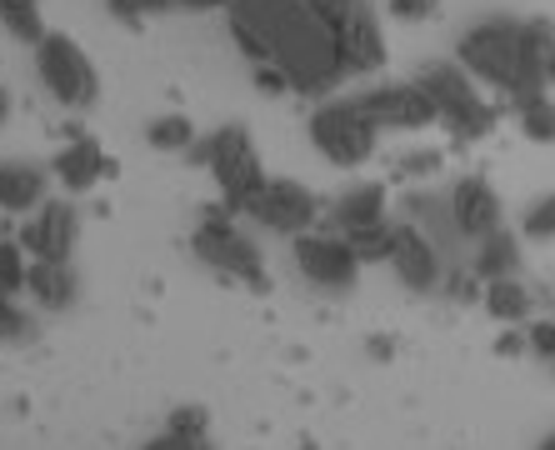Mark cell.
Here are the masks:
<instances>
[{
  "label": "cell",
  "instance_id": "cell-1",
  "mask_svg": "<svg viewBox=\"0 0 555 450\" xmlns=\"http://www.w3.org/2000/svg\"><path fill=\"white\" fill-rule=\"evenodd\" d=\"M555 40V26L545 15H486L470 21L465 36L455 40V61L480 80V86L501 90L505 101H526L545 90V46Z\"/></svg>",
  "mask_w": 555,
  "mask_h": 450
},
{
  "label": "cell",
  "instance_id": "cell-2",
  "mask_svg": "<svg viewBox=\"0 0 555 450\" xmlns=\"http://www.w3.org/2000/svg\"><path fill=\"white\" fill-rule=\"evenodd\" d=\"M271 70H281L291 95H306V101H325L331 90L346 80V61H340V36L336 21L321 11H300V21L285 30L281 51H275Z\"/></svg>",
  "mask_w": 555,
  "mask_h": 450
},
{
  "label": "cell",
  "instance_id": "cell-3",
  "mask_svg": "<svg viewBox=\"0 0 555 450\" xmlns=\"http://www.w3.org/2000/svg\"><path fill=\"white\" fill-rule=\"evenodd\" d=\"M191 256L201 260L210 275L241 285V291H256V296H266V291H271V270H266L260 245L241 231V216H235V210H225L220 201H216V206H201V216H195Z\"/></svg>",
  "mask_w": 555,
  "mask_h": 450
},
{
  "label": "cell",
  "instance_id": "cell-4",
  "mask_svg": "<svg viewBox=\"0 0 555 450\" xmlns=\"http://www.w3.org/2000/svg\"><path fill=\"white\" fill-rule=\"evenodd\" d=\"M185 160L191 166H206L210 176H216L220 185V206L235 210V216H246L250 206H256V195L266 191V166H260V151L256 141H250L246 126H220L210 130V136H201V141L185 151Z\"/></svg>",
  "mask_w": 555,
  "mask_h": 450
},
{
  "label": "cell",
  "instance_id": "cell-5",
  "mask_svg": "<svg viewBox=\"0 0 555 450\" xmlns=\"http://www.w3.org/2000/svg\"><path fill=\"white\" fill-rule=\"evenodd\" d=\"M415 86L430 95L436 120L451 130V141L476 145V141H486V136L495 130V105L480 95V80L470 76L461 61H430V65H421Z\"/></svg>",
  "mask_w": 555,
  "mask_h": 450
},
{
  "label": "cell",
  "instance_id": "cell-6",
  "mask_svg": "<svg viewBox=\"0 0 555 450\" xmlns=\"http://www.w3.org/2000/svg\"><path fill=\"white\" fill-rule=\"evenodd\" d=\"M36 80L70 116H86V111L101 101V70H95L91 51H86L80 40L61 36V30H51V36L36 46Z\"/></svg>",
  "mask_w": 555,
  "mask_h": 450
},
{
  "label": "cell",
  "instance_id": "cell-7",
  "mask_svg": "<svg viewBox=\"0 0 555 450\" xmlns=\"http://www.w3.org/2000/svg\"><path fill=\"white\" fill-rule=\"evenodd\" d=\"M306 130H310L315 155L331 160V166H340V170L365 166L375 155V145H380V130L371 126V116L361 111L356 95H325V101L310 111Z\"/></svg>",
  "mask_w": 555,
  "mask_h": 450
},
{
  "label": "cell",
  "instance_id": "cell-8",
  "mask_svg": "<svg viewBox=\"0 0 555 450\" xmlns=\"http://www.w3.org/2000/svg\"><path fill=\"white\" fill-rule=\"evenodd\" d=\"M300 11H306V0H231L225 5V26H231L235 51L250 61V70L275 61L285 30L300 21Z\"/></svg>",
  "mask_w": 555,
  "mask_h": 450
},
{
  "label": "cell",
  "instance_id": "cell-9",
  "mask_svg": "<svg viewBox=\"0 0 555 450\" xmlns=\"http://www.w3.org/2000/svg\"><path fill=\"white\" fill-rule=\"evenodd\" d=\"M296 270H300V281L315 285L321 296H346L361 281V256L350 250L346 235L315 226V231L296 235Z\"/></svg>",
  "mask_w": 555,
  "mask_h": 450
},
{
  "label": "cell",
  "instance_id": "cell-10",
  "mask_svg": "<svg viewBox=\"0 0 555 450\" xmlns=\"http://www.w3.org/2000/svg\"><path fill=\"white\" fill-rule=\"evenodd\" d=\"M256 226H266L271 235H306V231H315L325 220V210H321V195L310 191L306 180H296V176H271L266 180V191L256 195V206L246 210Z\"/></svg>",
  "mask_w": 555,
  "mask_h": 450
},
{
  "label": "cell",
  "instance_id": "cell-11",
  "mask_svg": "<svg viewBox=\"0 0 555 450\" xmlns=\"http://www.w3.org/2000/svg\"><path fill=\"white\" fill-rule=\"evenodd\" d=\"M15 241L30 260H70L80 245V210L70 195H51L40 201L21 226H15Z\"/></svg>",
  "mask_w": 555,
  "mask_h": 450
},
{
  "label": "cell",
  "instance_id": "cell-12",
  "mask_svg": "<svg viewBox=\"0 0 555 450\" xmlns=\"http://www.w3.org/2000/svg\"><path fill=\"white\" fill-rule=\"evenodd\" d=\"M401 220H411L415 231L436 245L446 270L470 266V241H465L461 226H455V210H451V195L446 191H436V185H411V191L401 195Z\"/></svg>",
  "mask_w": 555,
  "mask_h": 450
},
{
  "label": "cell",
  "instance_id": "cell-13",
  "mask_svg": "<svg viewBox=\"0 0 555 450\" xmlns=\"http://www.w3.org/2000/svg\"><path fill=\"white\" fill-rule=\"evenodd\" d=\"M116 160L105 155L101 136H91V130H80V126H65V145L55 151L51 160V180L61 185L65 195H91L101 180L116 176Z\"/></svg>",
  "mask_w": 555,
  "mask_h": 450
},
{
  "label": "cell",
  "instance_id": "cell-14",
  "mask_svg": "<svg viewBox=\"0 0 555 450\" xmlns=\"http://www.w3.org/2000/svg\"><path fill=\"white\" fill-rule=\"evenodd\" d=\"M361 111L371 116L375 130H426L436 126V105L415 80H390V86H375L365 95H356Z\"/></svg>",
  "mask_w": 555,
  "mask_h": 450
},
{
  "label": "cell",
  "instance_id": "cell-15",
  "mask_svg": "<svg viewBox=\"0 0 555 450\" xmlns=\"http://www.w3.org/2000/svg\"><path fill=\"white\" fill-rule=\"evenodd\" d=\"M336 36L346 76H375L386 65V30H380V15L371 0H350V11L336 21Z\"/></svg>",
  "mask_w": 555,
  "mask_h": 450
},
{
  "label": "cell",
  "instance_id": "cell-16",
  "mask_svg": "<svg viewBox=\"0 0 555 450\" xmlns=\"http://www.w3.org/2000/svg\"><path fill=\"white\" fill-rule=\"evenodd\" d=\"M390 275H396V281H401L411 296H436L440 281H446V260H440V250L421 231H415L411 220H401V226H396Z\"/></svg>",
  "mask_w": 555,
  "mask_h": 450
},
{
  "label": "cell",
  "instance_id": "cell-17",
  "mask_svg": "<svg viewBox=\"0 0 555 450\" xmlns=\"http://www.w3.org/2000/svg\"><path fill=\"white\" fill-rule=\"evenodd\" d=\"M446 195H451L455 226H461L465 241H480V235H491V231L505 226V206H501V195H495V185L486 176H461Z\"/></svg>",
  "mask_w": 555,
  "mask_h": 450
},
{
  "label": "cell",
  "instance_id": "cell-18",
  "mask_svg": "<svg viewBox=\"0 0 555 450\" xmlns=\"http://www.w3.org/2000/svg\"><path fill=\"white\" fill-rule=\"evenodd\" d=\"M375 220H390V185L386 180H356L331 201L325 210V231L350 235L361 226H375Z\"/></svg>",
  "mask_w": 555,
  "mask_h": 450
},
{
  "label": "cell",
  "instance_id": "cell-19",
  "mask_svg": "<svg viewBox=\"0 0 555 450\" xmlns=\"http://www.w3.org/2000/svg\"><path fill=\"white\" fill-rule=\"evenodd\" d=\"M40 201H51V170L36 160H0V216L26 220Z\"/></svg>",
  "mask_w": 555,
  "mask_h": 450
},
{
  "label": "cell",
  "instance_id": "cell-20",
  "mask_svg": "<svg viewBox=\"0 0 555 450\" xmlns=\"http://www.w3.org/2000/svg\"><path fill=\"white\" fill-rule=\"evenodd\" d=\"M26 296L36 300L40 310L61 316V310H70L80 300V270L70 266V260H30Z\"/></svg>",
  "mask_w": 555,
  "mask_h": 450
},
{
  "label": "cell",
  "instance_id": "cell-21",
  "mask_svg": "<svg viewBox=\"0 0 555 450\" xmlns=\"http://www.w3.org/2000/svg\"><path fill=\"white\" fill-rule=\"evenodd\" d=\"M470 270H476L480 285L505 281V275H520V235L511 231V226H501V231L470 241Z\"/></svg>",
  "mask_w": 555,
  "mask_h": 450
},
{
  "label": "cell",
  "instance_id": "cell-22",
  "mask_svg": "<svg viewBox=\"0 0 555 450\" xmlns=\"http://www.w3.org/2000/svg\"><path fill=\"white\" fill-rule=\"evenodd\" d=\"M480 310L501 325H530L535 321V291H530L520 275H505V281H486L480 285Z\"/></svg>",
  "mask_w": 555,
  "mask_h": 450
},
{
  "label": "cell",
  "instance_id": "cell-23",
  "mask_svg": "<svg viewBox=\"0 0 555 450\" xmlns=\"http://www.w3.org/2000/svg\"><path fill=\"white\" fill-rule=\"evenodd\" d=\"M516 105V126L530 145H555V95L535 90L526 101H511Z\"/></svg>",
  "mask_w": 555,
  "mask_h": 450
},
{
  "label": "cell",
  "instance_id": "cell-24",
  "mask_svg": "<svg viewBox=\"0 0 555 450\" xmlns=\"http://www.w3.org/2000/svg\"><path fill=\"white\" fill-rule=\"evenodd\" d=\"M0 26L11 30L21 46H30V51H36L40 40L51 36L46 15H40V0H0Z\"/></svg>",
  "mask_w": 555,
  "mask_h": 450
},
{
  "label": "cell",
  "instance_id": "cell-25",
  "mask_svg": "<svg viewBox=\"0 0 555 450\" xmlns=\"http://www.w3.org/2000/svg\"><path fill=\"white\" fill-rule=\"evenodd\" d=\"M145 141H151L155 151H166V155H185L201 136H195L191 116H181V111H160V116L145 126Z\"/></svg>",
  "mask_w": 555,
  "mask_h": 450
},
{
  "label": "cell",
  "instance_id": "cell-26",
  "mask_svg": "<svg viewBox=\"0 0 555 450\" xmlns=\"http://www.w3.org/2000/svg\"><path fill=\"white\" fill-rule=\"evenodd\" d=\"M396 226L401 220H375V226H361L350 231V250L361 256V266H390V250H396Z\"/></svg>",
  "mask_w": 555,
  "mask_h": 450
},
{
  "label": "cell",
  "instance_id": "cell-27",
  "mask_svg": "<svg viewBox=\"0 0 555 450\" xmlns=\"http://www.w3.org/2000/svg\"><path fill=\"white\" fill-rule=\"evenodd\" d=\"M440 170H446V151L440 145H411V151L396 155V176L405 185H430Z\"/></svg>",
  "mask_w": 555,
  "mask_h": 450
},
{
  "label": "cell",
  "instance_id": "cell-28",
  "mask_svg": "<svg viewBox=\"0 0 555 450\" xmlns=\"http://www.w3.org/2000/svg\"><path fill=\"white\" fill-rule=\"evenodd\" d=\"M520 241H535V245L555 241V191L535 195V201L520 210Z\"/></svg>",
  "mask_w": 555,
  "mask_h": 450
},
{
  "label": "cell",
  "instance_id": "cell-29",
  "mask_svg": "<svg viewBox=\"0 0 555 450\" xmlns=\"http://www.w3.org/2000/svg\"><path fill=\"white\" fill-rule=\"evenodd\" d=\"M26 270H30V256L21 250V241L0 235V296H21L26 291Z\"/></svg>",
  "mask_w": 555,
  "mask_h": 450
},
{
  "label": "cell",
  "instance_id": "cell-30",
  "mask_svg": "<svg viewBox=\"0 0 555 450\" xmlns=\"http://www.w3.org/2000/svg\"><path fill=\"white\" fill-rule=\"evenodd\" d=\"M36 340V316L15 306V296H0V346H30Z\"/></svg>",
  "mask_w": 555,
  "mask_h": 450
},
{
  "label": "cell",
  "instance_id": "cell-31",
  "mask_svg": "<svg viewBox=\"0 0 555 450\" xmlns=\"http://www.w3.org/2000/svg\"><path fill=\"white\" fill-rule=\"evenodd\" d=\"M166 430L170 436H185V440H206L210 436V411L206 406H176L166 415Z\"/></svg>",
  "mask_w": 555,
  "mask_h": 450
},
{
  "label": "cell",
  "instance_id": "cell-32",
  "mask_svg": "<svg viewBox=\"0 0 555 450\" xmlns=\"http://www.w3.org/2000/svg\"><path fill=\"white\" fill-rule=\"evenodd\" d=\"M526 346H530V356H541L545 365H551V360H555V316L526 325Z\"/></svg>",
  "mask_w": 555,
  "mask_h": 450
},
{
  "label": "cell",
  "instance_id": "cell-33",
  "mask_svg": "<svg viewBox=\"0 0 555 450\" xmlns=\"http://www.w3.org/2000/svg\"><path fill=\"white\" fill-rule=\"evenodd\" d=\"M440 11V0H390V15L396 21H426Z\"/></svg>",
  "mask_w": 555,
  "mask_h": 450
},
{
  "label": "cell",
  "instance_id": "cell-34",
  "mask_svg": "<svg viewBox=\"0 0 555 450\" xmlns=\"http://www.w3.org/2000/svg\"><path fill=\"white\" fill-rule=\"evenodd\" d=\"M495 356H530V346H526V325H505L501 340H495Z\"/></svg>",
  "mask_w": 555,
  "mask_h": 450
},
{
  "label": "cell",
  "instance_id": "cell-35",
  "mask_svg": "<svg viewBox=\"0 0 555 450\" xmlns=\"http://www.w3.org/2000/svg\"><path fill=\"white\" fill-rule=\"evenodd\" d=\"M141 450H216V446H210V436L206 440H185V436H170V430H160V436H155L151 446H141Z\"/></svg>",
  "mask_w": 555,
  "mask_h": 450
},
{
  "label": "cell",
  "instance_id": "cell-36",
  "mask_svg": "<svg viewBox=\"0 0 555 450\" xmlns=\"http://www.w3.org/2000/svg\"><path fill=\"white\" fill-rule=\"evenodd\" d=\"M365 356L371 360H396V340H390V335H371V340H365Z\"/></svg>",
  "mask_w": 555,
  "mask_h": 450
},
{
  "label": "cell",
  "instance_id": "cell-37",
  "mask_svg": "<svg viewBox=\"0 0 555 450\" xmlns=\"http://www.w3.org/2000/svg\"><path fill=\"white\" fill-rule=\"evenodd\" d=\"M105 11L116 15V21H126V26H141V21H145V15L135 11V5H130V0H105Z\"/></svg>",
  "mask_w": 555,
  "mask_h": 450
},
{
  "label": "cell",
  "instance_id": "cell-38",
  "mask_svg": "<svg viewBox=\"0 0 555 450\" xmlns=\"http://www.w3.org/2000/svg\"><path fill=\"white\" fill-rule=\"evenodd\" d=\"M141 15H155V11H170V5H181V0H130Z\"/></svg>",
  "mask_w": 555,
  "mask_h": 450
},
{
  "label": "cell",
  "instance_id": "cell-39",
  "mask_svg": "<svg viewBox=\"0 0 555 450\" xmlns=\"http://www.w3.org/2000/svg\"><path fill=\"white\" fill-rule=\"evenodd\" d=\"M11 111H15V95L5 86H0V130H5V120H11Z\"/></svg>",
  "mask_w": 555,
  "mask_h": 450
},
{
  "label": "cell",
  "instance_id": "cell-40",
  "mask_svg": "<svg viewBox=\"0 0 555 450\" xmlns=\"http://www.w3.org/2000/svg\"><path fill=\"white\" fill-rule=\"evenodd\" d=\"M545 90H555V40L545 46Z\"/></svg>",
  "mask_w": 555,
  "mask_h": 450
},
{
  "label": "cell",
  "instance_id": "cell-41",
  "mask_svg": "<svg viewBox=\"0 0 555 450\" xmlns=\"http://www.w3.org/2000/svg\"><path fill=\"white\" fill-rule=\"evenodd\" d=\"M535 450H555V430H551V436H545V440H541V446H535Z\"/></svg>",
  "mask_w": 555,
  "mask_h": 450
},
{
  "label": "cell",
  "instance_id": "cell-42",
  "mask_svg": "<svg viewBox=\"0 0 555 450\" xmlns=\"http://www.w3.org/2000/svg\"><path fill=\"white\" fill-rule=\"evenodd\" d=\"M551 371H555V360H551Z\"/></svg>",
  "mask_w": 555,
  "mask_h": 450
}]
</instances>
